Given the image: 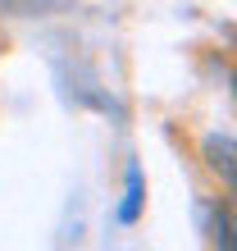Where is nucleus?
I'll list each match as a JSON object with an SVG mask.
<instances>
[{
    "instance_id": "nucleus-1",
    "label": "nucleus",
    "mask_w": 237,
    "mask_h": 251,
    "mask_svg": "<svg viewBox=\"0 0 237 251\" xmlns=\"http://www.w3.org/2000/svg\"><path fill=\"white\" fill-rule=\"evenodd\" d=\"M201 151H205V165H210L224 183H233V137L228 132H210V137L201 142Z\"/></svg>"
},
{
    "instance_id": "nucleus-2",
    "label": "nucleus",
    "mask_w": 237,
    "mask_h": 251,
    "mask_svg": "<svg viewBox=\"0 0 237 251\" xmlns=\"http://www.w3.org/2000/svg\"><path fill=\"white\" fill-rule=\"evenodd\" d=\"M137 205H142V178H137V169L128 174V201H123V224H132L137 219Z\"/></svg>"
}]
</instances>
